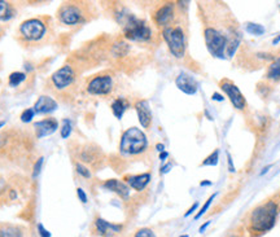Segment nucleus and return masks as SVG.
Returning <instances> with one entry per match:
<instances>
[{"mask_svg":"<svg viewBox=\"0 0 280 237\" xmlns=\"http://www.w3.org/2000/svg\"><path fill=\"white\" fill-rule=\"evenodd\" d=\"M280 216V191L248 211L242 223L245 237H262L276 225Z\"/></svg>","mask_w":280,"mask_h":237,"instance_id":"obj_1","label":"nucleus"},{"mask_svg":"<svg viewBox=\"0 0 280 237\" xmlns=\"http://www.w3.org/2000/svg\"><path fill=\"white\" fill-rule=\"evenodd\" d=\"M55 35L54 21L51 17L29 18L17 30V40L22 47L36 48L48 44Z\"/></svg>","mask_w":280,"mask_h":237,"instance_id":"obj_2","label":"nucleus"},{"mask_svg":"<svg viewBox=\"0 0 280 237\" xmlns=\"http://www.w3.org/2000/svg\"><path fill=\"white\" fill-rule=\"evenodd\" d=\"M116 20L123 30V35L134 42H149L152 39V29L144 20L135 17L126 9L116 13Z\"/></svg>","mask_w":280,"mask_h":237,"instance_id":"obj_3","label":"nucleus"},{"mask_svg":"<svg viewBox=\"0 0 280 237\" xmlns=\"http://www.w3.org/2000/svg\"><path fill=\"white\" fill-rule=\"evenodd\" d=\"M56 17L64 26H82L91 20V4L84 2H65L57 9Z\"/></svg>","mask_w":280,"mask_h":237,"instance_id":"obj_4","label":"nucleus"},{"mask_svg":"<svg viewBox=\"0 0 280 237\" xmlns=\"http://www.w3.org/2000/svg\"><path fill=\"white\" fill-rule=\"evenodd\" d=\"M148 149L147 135L137 127H130L122 133L119 141V152L126 157H136Z\"/></svg>","mask_w":280,"mask_h":237,"instance_id":"obj_5","label":"nucleus"},{"mask_svg":"<svg viewBox=\"0 0 280 237\" xmlns=\"http://www.w3.org/2000/svg\"><path fill=\"white\" fill-rule=\"evenodd\" d=\"M77 78V69L72 64H65L63 68H60L59 70H56L51 75V78H50V88L57 95L64 96L65 93L70 92V89L74 87Z\"/></svg>","mask_w":280,"mask_h":237,"instance_id":"obj_6","label":"nucleus"},{"mask_svg":"<svg viewBox=\"0 0 280 237\" xmlns=\"http://www.w3.org/2000/svg\"><path fill=\"white\" fill-rule=\"evenodd\" d=\"M162 38L166 42L170 54L175 59H183L185 56L187 42H185V33L182 25L174 22L169 27L162 29Z\"/></svg>","mask_w":280,"mask_h":237,"instance_id":"obj_7","label":"nucleus"},{"mask_svg":"<svg viewBox=\"0 0 280 237\" xmlns=\"http://www.w3.org/2000/svg\"><path fill=\"white\" fill-rule=\"evenodd\" d=\"M114 88V79L109 73H103L92 77L87 82L86 91L92 96H107Z\"/></svg>","mask_w":280,"mask_h":237,"instance_id":"obj_8","label":"nucleus"},{"mask_svg":"<svg viewBox=\"0 0 280 237\" xmlns=\"http://www.w3.org/2000/svg\"><path fill=\"white\" fill-rule=\"evenodd\" d=\"M77 158L83 165H88L92 169H99L104 162V153L95 144H84L77 151Z\"/></svg>","mask_w":280,"mask_h":237,"instance_id":"obj_9","label":"nucleus"},{"mask_svg":"<svg viewBox=\"0 0 280 237\" xmlns=\"http://www.w3.org/2000/svg\"><path fill=\"white\" fill-rule=\"evenodd\" d=\"M219 86H221L222 91L227 95V98L229 99L231 104L235 107V109L245 110V108H247V100H245L243 92L239 89V87L234 83L232 80L222 79Z\"/></svg>","mask_w":280,"mask_h":237,"instance_id":"obj_10","label":"nucleus"},{"mask_svg":"<svg viewBox=\"0 0 280 237\" xmlns=\"http://www.w3.org/2000/svg\"><path fill=\"white\" fill-rule=\"evenodd\" d=\"M175 4L174 3H165L161 7H158L153 13V20L155 24L161 29L169 27L175 22Z\"/></svg>","mask_w":280,"mask_h":237,"instance_id":"obj_11","label":"nucleus"},{"mask_svg":"<svg viewBox=\"0 0 280 237\" xmlns=\"http://www.w3.org/2000/svg\"><path fill=\"white\" fill-rule=\"evenodd\" d=\"M94 231L100 237H116L119 233H122L123 225L114 224V223L108 222V220L98 216L94 220Z\"/></svg>","mask_w":280,"mask_h":237,"instance_id":"obj_12","label":"nucleus"},{"mask_svg":"<svg viewBox=\"0 0 280 237\" xmlns=\"http://www.w3.org/2000/svg\"><path fill=\"white\" fill-rule=\"evenodd\" d=\"M33 128L36 139H42V137L48 136V135H52L59 128V122L55 118H52V117H50V118H45L43 121L35 122Z\"/></svg>","mask_w":280,"mask_h":237,"instance_id":"obj_13","label":"nucleus"},{"mask_svg":"<svg viewBox=\"0 0 280 237\" xmlns=\"http://www.w3.org/2000/svg\"><path fill=\"white\" fill-rule=\"evenodd\" d=\"M175 84L182 92H184L185 95H195L199 89V83L192 75L187 74V73H180L178 77L175 78Z\"/></svg>","mask_w":280,"mask_h":237,"instance_id":"obj_14","label":"nucleus"},{"mask_svg":"<svg viewBox=\"0 0 280 237\" xmlns=\"http://www.w3.org/2000/svg\"><path fill=\"white\" fill-rule=\"evenodd\" d=\"M135 110H136L137 113V118H139L140 125L143 126V128H147V130H148V128L152 126V121H153L152 110H151L148 101L147 100L136 101V104H135Z\"/></svg>","mask_w":280,"mask_h":237,"instance_id":"obj_15","label":"nucleus"},{"mask_svg":"<svg viewBox=\"0 0 280 237\" xmlns=\"http://www.w3.org/2000/svg\"><path fill=\"white\" fill-rule=\"evenodd\" d=\"M0 237H29V231L21 224L0 222Z\"/></svg>","mask_w":280,"mask_h":237,"instance_id":"obj_16","label":"nucleus"},{"mask_svg":"<svg viewBox=\"0 0 280 237\" xmlns=\"http://www.w3.org/2000/svg\"><path fill=\"white\" fill-rule=\"evenodd\" d=\"M33 109L36 114H47V113H51L57 109V103L51 96H39V99L35 101V104H34Z\"/></svg>","mask_w":280,"mask_h":237,"instance_id":"obj_17","label":"nucleus"},{"mask_svg":"<svg viewBox=\"0 0 280 237\" xmlns=\"http://www.w3.org/2000/svg\"><path fill=\"white\" fill-rule=\"evenodd\" d=\"M103 187L117 193L123 200H127L128 196H130V188H128L127 184L121 180H117V179H109L103 184Z\"/></svg>","mask_w":280,"mask_h":237,"instance_id":"obj_18","label":"nucleus"},{"mask_svg":"<svg viewBox=\"0 0 280 237\" xmlns=\"http://www.w3.org/2000/svg\"><path fill=\"white\" fill-rule=\"evenodd\" d=\"M149 181H151V174H149V172L126 176V183H127L132 189L137 191V192H142L143 189H146Z\"/></svg>","mask_w":280,"mask_h":237,"instance_id":"obj_19","label":"nucleus"},{"mask_svg":"<svg viewBox=\"0 0 280 237\" xmlns=\"http://www.w3.org/2000/svg\"><path fill=\"white\" fill-rule=\"evenodd\" d=\"M16 16V8L11 2L0 0V21H9Z\"/></svg>","mask_w":280,"mask_h":237,"instance_id":"obj_20","label":"nucleus"},{"mask_svg":"<svg viewBox=\"0 0 280 237\" xmlns=\"http://www.w3.org/2000/svg\"><path fill=\"white\" fill-rule=\"evenodd\" d=\"M265 78L270 82H279L280 80V56L274 59L270 65H268L267 71H266Z\"/></svg>","mask_w":280,"mask_h":237,"instance_id":"obj_21","label":"nucleus"},{"mask_svg":"<svg viewBox=\"0 0 280 237\" xmlns=\"http://www.w3.org/2000/svg\"><path fill=\"white\" fill-rule=\"evenodd\" d=\"M112 112H113L114 117H116L117 119H121L123 117V114H125L126 109L128 108V103L126 101V99L123 98H118L116 99V100L112 103Z\"/></svg>","mask_w":280,"mask_h":237,"instance_id":"obj_22","label":"nucleus"},{"mask_svg":"<svg viewBox=\"0 0 280 237\" xmlns=\"http://www.w3.org/2000/svg\"><path fill=\"white\" fill-rule=\"evenodd\" d=\"M26 79V74L25 73H21V71H15L12 74L9 75L8 78V83L11 87H17Z\"/></svg>","mask_w":280,"mask_h":237,"instance_id":"obj_23","label":"nucleus"},{"mask_svg":"<svg viewBox=\"0 0 280 237\" xmlns=\"http://www.w3.org/2000/svg\"><path fill=\"white\" fill-rule=\"evenodd\" d=\"M126 237H157L156 232L149 227H142V228L135 229L132 233H130Z\"/></svg>","mask_w":280,"mask_h":237,"instance_id":"obj_24","label":"nucleus"},{"mask_svg":"<svg viewBox=\"0 0 280 237\" xmlns=\"http://www.w3.org/2000/svg\"><path fill=\"white\" fill-rule=\"evenodd\" d=\"M247 31L249 34H252V35L259 36V35H262V34L265 33V27H263L262 25H259V24L249 22V24H247Z\"/></svg>","mask_w":280,"mask_h":237,"instance_id":"obj_25","label":"nucleus"},{"mask_svg":"<svg viewBox=\"0 0 280 237\" xmlns=\"http://www.w3.org/2000/svg\"><path fill=\"white\" fill-rule=\"evenodd\" d=\"M73 126L72 122L69 121V119H63V125H61V128H60V135L63 139H68L70 136V133H72Z\"/></svg>","mask_w":280,"mask_h":237,"instance_id":"obj_26","label":"nucleus"},{"mask_svg":"<svg viewBox=\"0 0 280 237\" xmlns=\"http://www.w3.org/2000/svg\"><path fill=\"white\" fill-rule=\"evenodd\" d=\"M219 160V149H215L212 154H209L208 157L203 161V166H215Z\"/></svg>","mask_w":280,"mask_h":237,"instance_id":"obj_27","label":"nucleus"},{"mask_svg":"<svg viewBox=\"0 0 280 237\" xmlns=\"http://www.w3.org/2000/svg\"><path fill=\"white\" fill-rule=\"evenodd\" d=\"M224 237H245L244 228H243L242 223H239L236 227H234L232 229H229V231L224 234Z\"/></svg>","mask_w":280,"mask_h":237,"instance_id":"obj_28","label":"nucleus"},{"mask_svg":"<svg viewBox=\"0 0 280 237\" xmlns=\"http://www.w3.org/2000/svg\"><path fill=\"white\" fill-rule=\"evenodd\" d=\"M75 170H77V172L81 175L82 178H84V179L91 178V171H89L88 167H87L86 165H83V163H81V162L75 163Z\"/></svg>","mask_w":280,"mask_h":237,"instance_id":"obj_29","label":"nucleus"},{"mask_svg":"<svg viewBox=\"0 0 280 237\" xmlns=\"http://www.w3.org/2000/svg\"><path fill=\"white\" fill-rule=\"evenodd\" d=\"M214 199H215V195H212V196H210V197H209L208 200H206V202H205V204H204L203 208L200 209L199 213H197L196 215H195V219H196V220L200 219V218H201V216H203L204 214L206 213V211H208V209L210 208V205H212L213 200H214Z\"/></svg>","mask_w":280,"mask_h":237,"instance_id":"obj_30","label":"nucleus"},{"mask_svg":"<svg viewBox=\"0 0 280 237\" xmlns=\"http://www.w3.org/2000/svg\"><path fill=\"white\" fill-rule=\"evenodd\" d=\"M34 114H35V112H34L33 108L25 109L24 112L21 113V121L24 122V123H27V122H30L34 118Z\"/></svg>","mask_w":280,"mask_h":237,"instance_id":"obj_31","label":"nucleus"},{"mask_svg":"<svg viewBox=\"0 0 280 237\" xmlns=\"http://www.w3.org/2000/svg\"><path fill=\"white\" fill-rule=\"evenodd\" d=\"M38 233L40 237H51V232L48 231L42 223H39L38 224Z\"/></svg>","mask_w":280,"mask_h":237,"instance_id":"obj_32","label":"nucleus"},{"mask_svg":"<svg viewBox=\"0 0 280 237\" xmlns=\"http://www.w3.org/2000/svg\"><path fill=\"white\" fill-rule=\"evenodd\" d=\"M8 191V181L6 180V178H3L2 175H0V196L6 193Z\"/></svg>","mask_w":280,"mask_h":237,"instance_id":"obj_33","label":"nucleus"},{"mask_svg":"<svg viewBox=\"0 0 280 237\" xmlns=\"http://www.w3.org/2000/svg\"><path fill=\"white\" fill-rule=\"evenodd\" d=\"M42 163H43V157H40L38 161H36L35 166H34V172H33L34 178H36L39 172H40V167H42Z\"/></svg>","mask_w":280,"mask_h":237,"instance_id":"obj_34","label":"nucleus"},{"mask_svg":"<svg viewBox=\"0 0 280 237\" xmlns=\"http://www.w3.org/2000/svg\"><path fill=\"white\" fill-rule=\"evenodd\" d=\"M77 195H78V199L81 200L82 204H86V202H87V195H86V192L82 189V188H78Z\"/></svg>","mask_w":280,"mask_h":237,"instance_id":"obj_35","label":"nucleus"},{"mask_svg":"<svg viewBox=\"0 0 280 237\" xmlns=\"http://www.w3.org/2000/svg\"><path fill=\"white\" fill-rule=\"evenodd\" d=\"M197 206H199V202H195V204H194V205H192V206H191V209H188V210H187V213H185V214H184V216L191 215V214H192V213H194V211H195V210H196V209H197Z\"/></svg>","mask_w":280,"mask_h":237,"instance_id":"obj_36","label":"nucleus"},{"mask_svg":"<svg viewBox=\"0 0 280 237\" xmlns=\"http://www.w3.org/2000/svg\"><path fill=\"white\" fill-rule=\"evenodd\" d=\"M170 169H171V163H167L166 166H164L161 169V174H166V172L170 171Z\"/></svg>","mask_w":280,"mask_h":237,"instance_id":"obj_37","label":"nucleus"},{"mask_svg":"<svg viewBox=\"0 0 280 237\" xmlns=\"http://www.w3.org/2000/svg\"><path fill=\"white\" fill-rule=\"evenodd\" d=\"M167 157H169V153H167V152H162V153L160 154V160L164 161L165 158H167Z\"/></svg>","mask_w":280,"mask_h":237,"instance_id":"obj_38","label":"nucleus"},{"mask_svg":"<svg viewBox=\"0 0 280 237\" xmlns=\"http://www.w3.org/2000/svg\"><path fill=\"white\" fill-rule=\"evenodd\" d=\"M209 224H210V222H206L205 223V224H203V225H201V227H200V232H201V233H203V232L204 231H205V228H206V227H208V225Z\"/></svg>","mask_w":280,"mask_h":237,"instance_id":"obj_39","label":"nucleus"},{"mask_svg":"<svg viewBox=\"0 0 280 237\" xmlns=\"http://www.w3.org/2000/svg\"><path fill=\"white\" fill-rule=\"evenodd\" d=\"M156 148H157V151H160L162 153V152H164V149H165V147H164V144H157V146H156Z\"/></svg>","mask_w":280,"mask_h":237,"instance_id":"obj_40","label":"nucleus"},{"mask_svg":"<svg viewBox=\"0 0 280 237\" xmlns=\"http://www.w3.org/2000/svg\"><path fill=\"white\" fill-rule=\"evenodd\" d=\"M213 99H214V100H219V101L223 100V98H222L221 95H218V93H214V95H213Z\"/></svg>","mask_w":280,"mask_h":237,"instance_id":"obj_41","label":"nucleus"},{"mask_svg":"<svg viewBox=\"0 0 280 237\" xmlns=\"http://www.w3.org/2000/svg\"><path fill=\"white\" fill-rule=\"evenodd\" d=\"M270 167H271V166H266V167H265V169H263V171H262V172H261V175L266 174V172H267V171H268V169H270Z\"/></svg>","mask_w":280,"mask_h":237,"instance_id":"obj_42","label":"nucleus"},{"mask_svg":"<svg viewBox=\"0 0 280 237\" xmlns=\"http://www.w3.org/2000/svg\"><path fill=\"white\" fill-rule=\"evenodd\" d=\"M3 33H4V29H3V27H2V25H0V38L3 36Z\"/></svg>","mask_w":280,"mask_h":237,"instance_id":"obj_43","label":"nucleus"},{"mask_svg":"<svg viewBox=\"0 0 280 237\" xmlns=\"http://www.w3.org/2000/svg\"><path fill=\"white\" fill-rule=\"evenodd\" d=\"M210 185V181H203V183H201V185Z\"/></svg>","mask_w":280,"mask_h":237,"instance_id":"obj_44","label":"nucleus"},{"mask_svg":"<svg viewBox=\"0 0 280 237\" xmlns=\"http://www.w3.org/2000/svg\"><path fill=\"white\" fill-rule=\"evenodd\" d=\"M4 125H6V122H4V121H0V127H3Z\"/></svg>","mask_w":280,"mask_h":237,"instance_id":"obj_45","label":"nucleus"},{"mask_svg":"<svg viewBox=\"0 0 280 237\" xmlns=\"http://www.w3.org/2000/svg\"><path fill=\"white\" fill-rule=\"evenodd\" d=\"M279 40H280V36H279V38L274 39V44H276V43H277V42H279Z\"/></svg>","mask_w":280,"mask_h":237,"instance_id":"obj_46","label":"nucleus"},{"mask_svg":"<svg viewBox=\"0 0 280 237\" xmlns=\"http://www.w3.org/2000/svg\"><path fill=\"white\" fill-rule=\"evenodd\" d=\"M179 237H188V234H182V236H179Z\"/></svg>","mask_w":280,"mask_h":237,"instance_id":"obj_47","label":"nucleus"}]
</instances>
